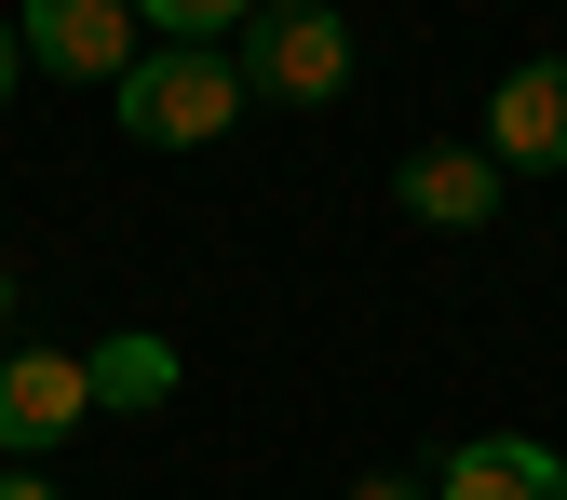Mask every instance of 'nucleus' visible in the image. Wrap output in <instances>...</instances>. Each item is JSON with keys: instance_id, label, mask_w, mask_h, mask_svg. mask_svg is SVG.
I'll use <instances>...</instances> for the list:
<instances>
[{"instance_id": "obj_1", "label": "nucleus", "mask_w": 567, "mask_h": 500, "mask_svg": "<svg viewBox=\"0 0 567 500\" xmlns=\"http://www.w3.org/2000/svg\"><path fill=\"white\" fill-rule=\"evenodd\" d=\"M109 109H122L135 150H217V135L244 122V68H230L217 41H150V54L109 82Z\"/></svg>"}, {"instance_id": "obj_2", "label": "nucleus", "mask_w": 567, "mask_h": 500, "mask_svg": "<svg viewBox=\"0 0 567 500\" xmlns=\"http://www.w3.org/2000/svg\"><path fill=\"white\" fill-rule=\"evenodd\" d=\"M230 68H244V109L257 95L270 109H324L351 82V14H338V0H257L244 41H230Z\"/></svg>"}, {"instance_id": "obj_4", "label": "nucleus", "mask_w": 567, "mask_h": 500, "mask_svg": "<svg viewBox=\"0 0 567 500\" xmlns=\"http://www.w3.org/2000/svg\"><path fill=\"white\" fill-rule=\"evenodd\" d=\"M486 163L501 176H567V54L501 68V95H486Z\"/></svg>"}, {"instance_id": "obj_10", "label": "nucleus", "mask_w": 567, "mask_h": 500, "mask_svg": "<svg viewBox=\"0 0 567 500\" xmlns=\"http://www.w3.org/2000/svg\"><path fill=\"white\" fill-rule=\"evenodd\" d=\"M351 500H433V473H365Z\"/></svg>"}, {"instance_id": "obj_5", "label": "nucleus", "mask_w": 567, "mask_h": 500, "mask_svg": "<svg viewBox=\"0 0 567 500\" xmlns=\"http://www.w3.org/2000/svg\"><path fill=\"white\" fill-rule=\"evenodd\" d=\"M95 419V379L82 351H0V460H41Z\"/></svg>"}, {"instance_id": "obj_12", "label": "nucleus", "mask_w": 567, "mask_h": 500, "mask_svg": "<svg viewBox=\"0 0 567 500\" xmlns=\"http://www.w3.org/2000/svg\"><path fill=\"white\" fill-rule=\"evenodd\" d=\"M0 500H54V473H0Z\"/></svg>"}, {"instance_id": "obj_8", "label": "nucleus", "mask_w": 567, "mask_h": 500, "mask_svg": "<svg viewBox=\"0 0 567 500\" xmlns=\"http://www.w3.org/2000/svg\"><path fill=\"white\" fill-rule=\"evenodd\" d=\"M82 379H95V406H109V419H150V406H176V338L109 325V338L82 351Z\"/></svg>"}, {"instance_id": "obj_13", "label": "nucleus", "mask_w": 567, "mask_h": 500, "mask_svg": "<svg viewBox=\"0 0 567 500\" xmlns=\"http://www.w3.org/2000/svg\"><path fill=\"white\" fill-rule=\"evenodd\" d=\"M0 351H14V271H0Z\"/></svg>"}, {"instance_id": "obj_3", "label": "nucleus", "mask_w": 567, "mask_h": 500, "mask_svg": "<svg viewBox=\"0 0 567 500\" xmlns=\"http://www.w3.org/2000/svg\"><path fill=\"white\" fill-rule=\"evenodd\" d=\"M14 41L41 82H122L135 54H150V28H135V0H14Z\"/></svg>"}, {"instance_id": "obj_11", "label": "nucleus", "mask_w": 567, "mask_h": 500, "mask_svg": "<svg viewBox=\"0 0 567 500\" xmlns=\"http://www.w3.org/2000/svg\"><path fill=\"white\" fill-rule=\"evenodd\" d=\"M28 82V41H14V14H0V95H14Z\"/></svg>"}, {"instance_id": "obj_9", "label": "nucleus", "mask_w": 567, "mask_h": 500, "mask_svg": "<svg viewBox=\"0 0 567 500\" xmlns=\"http://www.w3.org/2000/svg\"><path fill=\"white\" fill-rule=\"evenodd\" d=\"M244 14H257V0H135V28H150V41H217V54H230Z\"/></svg>"}, {"instance_id": "obj_6", "label": "nucleus", "mask_w": 567, "mask_h": 500, "mask_svg": "<svg viewBox=\"0 0 567 500\" xmlns=\"http://www.w3.org/2000/svg\"><path fill=\"white\" fill-rule=\"evenodd\" d=\"M392 203H405L419 231H486V217H501V163H486V150H405L392 163Z\"/></svg>"}, {"instance_id": "obj_7", "label": "nucleus", "mask_w": 567, "mask_h": 500, "mask_svg": "<svg viewBox=\"0 0 567 500\" xmlns=\"http://www.w3.org/2000/svg\"><path fill=\"white\" fill-rule=\"evenodd\" d=\"M433 500H567V460L540 433H473L433 460Z\"/></svg>"}]
</instances>
